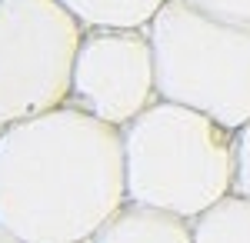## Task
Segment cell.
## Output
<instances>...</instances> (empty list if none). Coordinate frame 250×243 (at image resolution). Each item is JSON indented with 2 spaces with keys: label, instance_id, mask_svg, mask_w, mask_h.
Here are the masks:
<instances>
[{
  "label": "cell",
  "instance_id": "cell-1",
  "mask_svg": "<svg viewBox=\"0 0 250 243\" xmlns=\"http://www.w3.org/2000/svg\"><path fill=\"white\" fill-rule=\"evenodd\" d=\"M124 203L120 127L60 103L0 130V226L20 243H90Z\"/></svg>",
  "mask_w": 250,
  "mask_h": 243
},
{
  "label": "cell",
  "instance_id": "cell-2",
  "mask_svg": "<svg viewBox=\"0 0 250 243\" xmlns=\"http://www.w3.org/2000/svg\"><path fill=\"white\" fill-rule=\"evenodd\" d=\"M127 200L197 220L233 193L237 130L170 100L124 127Z\"/></svg>",
  "mask_w": 250,
  "mask_h": 243
},
{
  "label": "cell",
  "instance_id": "cell-3",
  "mask_svg": "<svg viewBox=\"0 0 250 243\" xmlns=\"http://www.w3.org/2000/svg\"><path fill=\"white\" fill-rule=\"evenodd\" d=\"M157 94L240 130L250 123V23L197 0H167L147 27Z\"/></svg>",
  "mask_w": 250,
  "mask_h": 243
},
{
  "label": "cell",
  "instance_id": "cell-4",
  "mask_svg": "<svg viewBox=\"0 0 250 243\" xmlns=\"http://www.w3.org/2000/svg\"><path fill=\"white\" fill-rule=\"evenodd\" d=\"M83 34L60 0H0V130L70 103Z\"/></svg>",
  "mask_w": 250,
  "mask_h": 243
},
{
  "label": "cell",
  "instance_id": "cell-5",
  "mask_svg": "<svg viewBox=\"0 0 250 243\" xmlns=\"http://www.w3.org/2000/svg\"><path fill=\"white\" fill-rule=\"evenodd\" d=\"M157 100V63L147 30L83 34L74 63L70 103L124 130Z\"/></svg>",
  "mask_w": 250,
  "mask_h": 243
},
{
  "label": "cell",
  "instance_id": "cell-6",
  "mask_svg": "<svg viewBox=\"0 0 250 243\" xmlns=\"http://www.w3.org/2000/svg\"><path fill=\"white\" fill-rule=\"evenodd\" d=\"M90 243H193V220L127 200Z\"/></svg>",
  "mask_w": 250,
  "mask_h": 243
},
{
  "label": "cell",
  "instance_id": "cell-7",
  "mask_svg": "<svg viewBox=\"0 0 250 243\" xmlns=\"http://www.w3.org/2000/svg\"><path fill=\"white\" fill-rule=\"evenodd\" d=\"M83 30H147L167 0H60Z\"/></svg>",
  "mask_w": 250,
  "mask_h": 243
},
{
  "label": "cell",
  "instance_id": "cell-8",
  "mask_svg": "<svg viewBox=\"0 0 250 243\" xmlns=\"http://www.w3.org/2000/svg\"><path fill=\"white\" fill-rule=\"evenodd\" d=\"M193 243H250V200L224 197L193 220Z\"/></svg>",
  "mask_w": 250,
  "mask_h": 243
},
{
  "label": "cell",
  "instance_id": "cell-9",
  "mask_svg": "<svg viewBox=\"0 0 250 243\" xmlns=\"http://www.w3.org/2000/svg\"><path fill=\"white\" fill-rule=\"evenodd\" d=\"M233 193L250 200V123L237 130V173H233Z\"/></svg>",
  "mask_w": 250,
  "mask_h": 243
},
{
  "label": "cell",
  "instance_id": "cell-10",
  "mask_svg": "<svg viewBox=\"0 0 250 243\" xmlns=\"http://www.w3.org/2000/svg\"><path fill=\"white\" fill-rule=\"evenodd\" d=\"M197 3H204V7H210V10H220V14H227V17H237V20H247L250 23V0H197Z\"/></svg>",
  "mask_w": 250,
  "mask_h": 243
},
{
  "label": "cell",
  "instance_id": "cell-11",
  "mask_svg": "<svg viewBox=\"0 0 250 243\" xmlns=\"http://www.w3.org/2000/svg\"><path fill=\"white\" fill-rule=\"evenodd\" d=\"M0 243H20V240H17V237H10V233L0 226Z\"/></svg>",
  "mask_w": 250,
  "mask_h": 243
}]
</instances>
